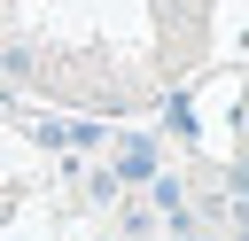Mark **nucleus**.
Segmentation results:
<instances>
[{
	"mask_svg": "<svg viewBox=\"0 0 249 241\" xmlns=\"http://www.w3.org/2000/svg\"><path fill=\"white\" fill-rule=\"evenodd\" d=\"M148 171H156V148L132 140V148H124V179H148Z\"/></svg>",
	"mask_w": 249,
	"mask_h": 241,
	"instance_id": "f257e3e1",
	"label": "nucleus"
}]
</instances>
